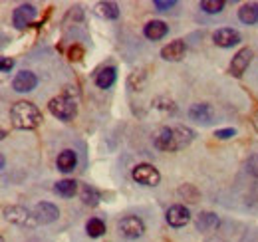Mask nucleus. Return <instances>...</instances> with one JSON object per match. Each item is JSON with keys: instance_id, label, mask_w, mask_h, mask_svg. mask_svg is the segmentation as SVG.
Segmentation results:
<instances>
[{"instance_id": "9d476101", "label": "nucleus", "mask_w": 258, "mask_h": 242, "mask_svg": "<svg viewBox=\"0 0 258 242\" xmlns=\"http://www.w3.org/2000/svg\"><path fill=\"white\" fill-rule=\"evenodd\" d=\"M36 86H38V78L34 76L32 72H28V70H22V72L16 74L14 80H12V90L18 91V93H28V91H32Z\"/></svg>"}, {"instance_id": "ddd939ff", "label": "nucleus", "mask_w": 258, "mask_h": 242, "mask_svg": "<svg viewBox=\"0 0 258 242\" xmlns=\"http://www.w3.org/2000/svg\"><path fill=\"white\" fill-rule=\"evenodd\" d=\"M213 40L221 48H232V46H236L240 42V34L236 30H232V28H221V30H217L213 34Z\"/></svg>"}, {"instance_id": "20e7f679", "label": "nucleus", "mask_w": 258, "mask_h": 242, "mask_svg": "<svg viewBox=\"0 0 258 242\" xmlns=\"http://www.w3.org/2000/svg\"><path fill=\"white\" fill-rule=\"evenodd\" d=\"M131 177L139 185H143V187H157L159 181H161V173L149 163H141V165L133 167Z\"/></svg>"}, {"instance_id": "cd10ccee", "label": "nucleus", "mask_w": 258, "mask_h": 242, "mask_svg": "<svg viewBox=\"0 0 258 242\" xmlns=\"http://www.w3.org/2000/svg\"><path fill=\"white\" fill-rule=\"evenodd\" d=\"M234 135H236L234 129H219V131L215 133V137H217V139H223V141H225V139H230V137H234Z\"/></svg>"}, {"instance_id": "aec40b11", "label": "nucleus", "mask_w": 258, "mask_h": 242, "mask_svg": "<svg viewBox=\"0 0 258 242\" xmlns=\"http://www.w3.org/2000/svg\"><path fill=\"white\" fill-rule=\"evenodd\" d=\"M96 12L105 20H117L119 18V6L115 2H97Z\"/></svg>"}, {"instance_id": "7c9ffc66", "label": "nucleus", "mask_w": 258, "mask_h": 242, "mask_svg": "<svg viewBox=\"0 0 258 242\" xmlns=\"http://www.w3.org/2000/svg\"><path fill=\"white\" fill-rule=\"evenodd\" d=\"M252 125H254V129L258 131V109H256V113L252 115Z\"/></svg>"}, {"instance_id": "2eb2a0df", "label": "nucleus", "mask_w": 258, "mask_h": 242, "mask_svg": "<svg viewBox=\"0 0 258 242\" xmlns=\"http://www.w3.org/2000/svg\"><path fill=\"white\" fill-rule=\"evenodd\" d=\"M167 32H169V26L161 22V20H151V22H147L145 24V28H143V34H145V38H149V40H161L167 36Z\"/></svg>"}, {"instance_id": "1a4fd4ad", "label": "nucleus", "mask_w": 258, "mask_h": 242, "mask_svg": "<svg viewBox=\"0 0 258 242\" xmlns=\"http://www.w3.org/2000/svg\"><path fill=\"white\" fill-rule=\"evenodd\" d=\"M32 214L38 224H50V222H54L60 216V211L52 203H38L32 209Z\"/></svg>"}, {"instance_id": "9b49d317", "label": "nucleus", "mask_w": 258, "mask_h": 242, "mask_svg": "<svg viewBox=\"0 0 258 242\" xmlns=\"http://www.w3.org/2000/svg\"><path fill=\"white\" fill-rule=\"evenodd\" d=\"M165 218H167V222H169L171 226L181 228V226H185V224L191 220V212H189V209H187L185 205H173V207L167 211Z\"/></svg>"}, {"instance_id": "393cba45", "label": "nucleus", "mask_w": 258, "mask_h": 242, "mask_svg": "<svg viewBox=\"0 0 258 242\" xmlns=\"http://www.w3.org/2000/svg\"><path fill=\"white\" fill-rule=\"evenodd\" d=\"M179 195H185V197H189V203H197V199H199V191L191 187V185H185V187H181L179 189Z\"/></svg>"}, {"instance_id": "c756f323", "label": "nucleus", "mask_w": 258, "mask_h": 242, "mask_svg": "<svg viewBox=\"0 0 258 242\" xmlns=\"http://www.w3.org/2000/svg\"><path fill=\"white\" fill-rule=\"evenodd\" d=\"M82 54H84V50L76 46V48H72V52H70V60H72V62H78L80 58H82Z\"/></svg>"}, {"instance_id": "6ab92c4d", "label": "nucleus", "mask_w": 258, "mask_h": 242, "mask_svg": "<svg viewBox=\"0 0 258 242\" xmlns=\"http://www.w3.org/2000/svg\"><path fill=\"white\" fill-rule=\"evenodd\" d=\"M238 18L242 24H256L258 22V4L256 2H248L242 4L238 10Z\"/></svg>"}, {"instance_id": "423d86ee", "label": "nucleus", "mask_w": 258, "mask_h": 242, "mask_svg": "<svg viewBox=\"0 0 258 242\" xmlns=\"http://www.w3.org/2000/svg\"><path fill=\"white\" fill-rule=\"evenodd\" d=\"M252 56H254V52H252L250 48H240V50L232 56L228 72H230L234 78H240V76L248 70V66H250V62H252Z\"/></svg>"}, {"instance_id": "7ed1b4c3", "label": "nucleus", "mask_w": 258, "mask_h": 242, "mask_svg": "<svg viewBox=\"0 0 258 242\" xmlns=\"http://www.w3.org/2000/svg\"><path fill=\"white\" fill-rule=\"evenodd\" d=\"M48 109H50V113H52L54 117H58V119H62V121L74 119V117H76V113H78V105H76V101H74L68 93L58 95V97H54V99H50Z\"/></svg>"}, {"instance_id": "0eeeda50", "label": "nucleus", "mask_w": 258, "mask_h": 242, "mask_svg": "<svg viewBox=\"0 0 258 242\" xmlns=\"http://www.w3.org/2000/svg\"><path fill=\"white\" fill-rule=\"evenodd\" d=\"M117 228H119V232H121L125 238H129V240L139 238V236L145 232V224H143V220L137 218V216H125V218H121L119 224H117Z\"/></svg>"}, {"instance_id": "5701e85b", "label": "nucleus", "mask_w": 258, "mask_h": 242, "mask_svg": "<svg viewBox=\"0 0 258 242\" xmlns=\"http://www.w3.org/2000/svg\"><path fill=\"white\" fill-rule=\"evenodd\" d=\"M86 232H88V236H92V238L103 236V234H105V222H103L101 218H90L88 224H86Z\"/></svg>"}, {"instance_id": "f3484780", "label": "nucleus", "mask_w": 258, "mask_h": 242, "mask_svg": "<svg viewBox=\"0 0 258 242\" xmlns=\"http://www.w3.org/2000/svg\"><path fill=\"white\" fill-rule=\"evenodd\" d=\"M56 165H58V169H60L62 173H70V171L76 169V165H78V157H76V153L72 151V149H64V151L58 155Z\"/></svg>"}, {"instance_id": "a878e982", "label": "nucleus", "mask_w": 258, "mask_h": 242, "mask_svg": "<svg viewBox=\"0 0 258 242\" xmlns=\"http://www.w3.org/2000/svg\"><path fill=\"white\" fill-rule=\"evenodd\" d=\"M177 2L175 0H155L153 2V6H155V10H159V12H165V10H169V8H173Z\"/></svg>"}, {"instance_id": "2f4dec72", "label": "nucleus", "mask_w": 258, "mask_h": 242, "mask_svg": "<svg viewBox=\"0 0 258 242\" xmlns=\"http://www.w3.org/2000/svg\"><path fill=\"white\" fill-rule=\"evenodd\" d=\"M0 242H4V238H0Z\"/></svg>"}, {"instance_id": "6e6552de", "label": "nucleus", "mask_w": 258, "mask_h": 242, "mask_svg": "<svg viewBox=\"0 0 258 242\" xmlns=\"http://www.w3.org/2000/svg\"><path fill=\"white\" fill-rule=\"evenodd\" d=\"M34 20H36V8H34L32 4H20V6L14 10V14H12V24H14L18 30L30 26Z\"/></svg>"}, {"instance_id": "dca6fc26", "label": "nucleus", "mask_w": 258, "mask_h": 242, "mask_svg": "<svg viewBox=\"0 0 258 242\" xmlns=\"http://www.w3.org/2000/svg\"><path fill=\"white\" fill-rule=\"evenodd\" d=\"M115 78H117V72L113 66H107V68H101L96 74V86L101 90H107L115 84Z\"/></svg>"}, {"instance_id": "4be33fe9", "label": "nucleus", "mask_w": 258, "mask_h": 242, "mask_svg": "<svg viewBox=\"0 0 258 242\" xmlns=\"http://www.w3.org/2000/svg\"><path fill=\"white\" fill-rule=\"evenodd\" d=\"M80 197H82L84 205H88V207H96V205H99V201H101V195L97 193L94 187H90V185H84L82 187Z\"/></svg>"}, {"instance_id": "39448f33", "label": "nucleus", "mask_w": 258, "mask_h": 242, "mask_svg": "<svg viewBox=\"0 0 258 242\" xmlns=\"http://www.w3.org/2000/svg\"><path fill=\"white\" fill-rule=\"evenodd\" d=\"M4 218L12 224H18V226H30V224H38L34 214L26 207H20V205H12V207H6L4 209Z\"/></svg>"}, {"instance_id": "c85d7f7f", "label": "nucleus", "mask_w": 258, "mask_h": 242, "mask_svg": "<svg viewBox=\"0 0 258 242\" xmlns=\"http://www.w3.org/2000/svg\"><path fill=\"white\" fill-rule=\"evenodd\" d=\"M12 68H14V60H12V58H6V56H4V58H0V70H2L4 74H6V72H10Z\"/></svg>"}, {"instance_id": "4468645a", "label": "nucleus", "mask_w": 258, "mask_h": 242, "mask_svg": "<svg viewBox=\"0 0 258 242\" xmlns=\"http://www.w3.org/2000/svg\"><path fill=\"white\" fill-rule=\"evenodd\" d=\"M213 107L211 105H207V103H195L189 107V117L193 121H199V123H205V125H209L211 121H213Z\"/></svg>"}, {"instance_id": "bb28decb", "label": "nucleus", "mask_w": 258, "mask_h": 242, "mask_svg": "<svg viewBox=\"0 0 258 242\" xmlns=\"http://www.w3.org/2000/svg\"><path fill=\"white\" fill-rule=\"evenodd\" d=\"M246 169H248V173H250V175L258 177V155H252V157L248 159V163H246Z\"/></svg>"}, {"instance_id": "f257e3e1", "label": "nucleus", "mask_w": 258, "mask_h": 242, "mask_svg": "<svg viewBox=\"0 0 258 242\" xmlns=\"http://www.w3.org/2000/svg\"><path fill=\"white\" fill-rule=\"evenodd\" d=\"M195 139V131L191 127L177 125V127H163L157 131L153 143L161 151H179L185 149Z\"/></svg>"}, {"instance_id": "412c9836", "label": "nucleus", "mask_w": 258, "mask_h": 242, "mask_svg": "<svg viewBox=\"0 0 258 242\" xmlns=\"http://www.w3.org/2000/svg\"><path fill=\"white\" fill-rule=\"evenodd\" d=\"M54 191H56V195H60V197H64V199H70V197H74V195L78 193V183L72 181V179L58 181L56 187H54Z\"/></svg>"}, {"instance_id": "a211bd4d", "label": "nucleus", "mask_w": 258, "mask_h": 242, "mask_svg": "<svg viewBox=\"0 0 258 242\" xmlns=\"http://www.w3.org/2000/svg\"><path fill=\"white\" fill-rule=\"evenodd\" d=\"M195 224H197L199 230L205 232V230H213V228H217V226L221 224V218H219L215 212L207 211V212H201V214L197 216V222H195Z\"/></svg>"}, {"instance_id": "b1692460", "label": "nucleus", "mask_w": 258, "mask_h": 242, "mask_svg": "<svg viewBox=\"0 0 258 242\" xmlns=\"http://www.w3.org/2000/svg\"><path fill=\"white\" fill-rule=\"evenodd\" d=\"M223 8H225V2L223 0H203L201 2V10H205L209 14H219Z\"/></svg>"}, {"instance_id": "f03ea898", "label": "nucleus", "mask_w": 258, "mask_h": 242, "mask_svg": "<svg viewBox=\"0 0 258 242\" xmlns=\"http://www.w3.org/2000/svg\"><path fill=\"white\" fill-rule=\"evenodd\" d=\"M10 121L16 129L30 131L42 123V113L32 101H16L10 107Z\"/></svg>"}, {"instance_id": "f8f14e48", "label": "nucleus", "mask_w": 258, "mask_h": 242, "mask_svg": "<svg viewBox=\"0 0 258 242\" xmlns=\"http://www.w3.org/2000/svg\"><path fill=\"white\" fill-rule=\"evenodd\" d=\"M185 52H187L185 42L175 40V42H169L165 48H161V58L165 62H181L185 58Z\"/></svg>"}]
</instances>
